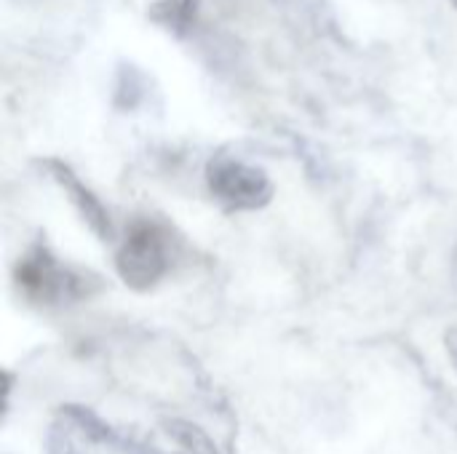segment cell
<instances>
[{
  "mask_svg": "<svg viewBox=\"0 0 457 454\" xmlns=\"http://www.w3.org/2000/svg\"><path fill=\"white\" fill-rule=\"evenodd\" d=\"M198 8H201V0H155L150 5V19L174 35H185L195 21Z\"/></svg>",
  "mask_w": 457,
  "mask_h": 454,
  "instance_id": "4",
  "label": "cell"
},
{
  "mask_svg": "<svg viewBox=\"0 0 457 454\" xmlns=\"http://www.w3.org/2000/svg\"><path fill=\"white\" fill-rule=\"evenodd\" d=\"M118 276L134 289L155 286L171 268V241L169 233L147 219H137L115 257Z\"/></svg>",
  "mask_w": 457,
  "mask_h": 454,
  "instance_id": "1",
  "label": "cell"
},
{
  "mask_svg": "<svg viewBox=\"0 0 457 454\" xmlns=\"http://www.w3.org/2000/svg\"><path fill=\"white\" fill-rule=\"evenodd\" d=\"M447 353H450V359H453V364H455V372H457V326L447 332Z\"/></svg>",
  "mask_w": 457,
  "mask_h": 454,
  "instance_id": "6",
  "label": "cell"
},
{
  "mask_svg": "<svg viewBox=\"0 0 457 454\" xmlns=\"http://www.w3.org/2000/svg\"><path fill=\"white\" fill-rule=\"evenodd\" d=\"M450 3H453V5H455V8H457V0H450Z\"/></svg>",
  "mask_w": 457,
  "mask_h": 454,
  "instance_id": "7",
  "label": "cell"
},
{
  "mask_svg": "<svg viewBox=\"0 0 457 454\" xmlns=\"http://www.w3.org/2000/svg\"><path fill=\"white\" fill-rule=\"evenodd\" d=\"M206 179L212 193L230 209H257L270 201L273 185L262 169H254L238 158L217 155L209 161Z\"/></svg>",
  "mask_w": 457,
  "mask_h": 454,
  "instance_id": "3",
  "label": "cell"
},
{
  "mask_svg": "<svg viewBox=\"0 0 457 454\" xmlns=\"http://www.w3.org/2000/svg\"><path fill=\"white\" fill-rule=\"evenodd\" d=\"M54 171H56V177H59V182L70 190V193H75L72 198L78 201V206H80V211H83V217L91 222V227L99 233V235H104V233H110V225H107V217H104V211L99 209V203L94 201V195L64 169V166H54Z\"/></svg>",
  "mask_w": 457,
  "mask_h": 454,
  "instance_id": "5",
  "label": "cell"
},
{
  "mask_svg": "<svg viewBox=\"0 0 457 454\" xmlns=\"http://www.w3.org/2000/svg\"><path fill=\"white\" fill-rule=\"evenodd\" d=\"M16 281H19V289L29 300L46 302V305L72 302V300L91 294V281L86 276L70 270L67 265H62L46 249H35L32 254H27L19 262Z\"/></svg>",
  "mask_w": 457,
  "mask_h": 454,
  "instance_id": "2",
  "label": "cell"
}]
</instances>
